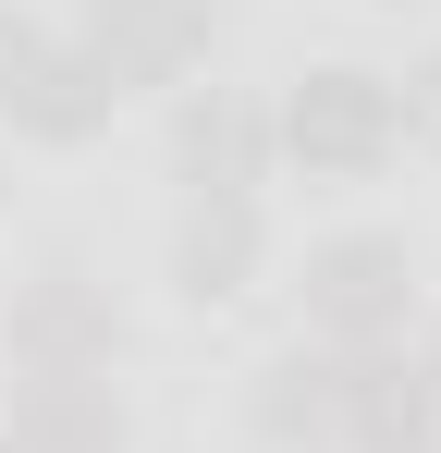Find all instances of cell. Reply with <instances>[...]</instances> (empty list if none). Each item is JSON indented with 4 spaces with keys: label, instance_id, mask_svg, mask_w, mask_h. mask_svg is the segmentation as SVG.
Masks as SVG:
<instances>
[{
    "label": "cell",
    "instance_id": "obj_1",
    "mask_svg": "<svg viewBox=\"0 0 441 453\" xmlns=\"http://www.w3.org/2000/svg\"><path fill=\"white\" fill-rule=\"evenodd\" d=\"M392 148H405V111H392V74H368V62H319L270 111V159H294L306 184H368Z\"/></svg>",
    "mask_w": 441,
    "mask_h": 453
},
{
    "label": "cell",
    "instance_id": "obj_2",
    "mask_svg": "<svg viewBox=\"0 0 441 453\" xmlns=\"http://www.w3.org/2000/svg\"><path fill=\"white\" fill-rule=\"evenodd\" d=\"M306 343H405V319H417V257L392 245V233H331V245H306Z\"/></svg>",
    "mask_w": 441,
    "mask_h": 453
},
{
    "label": "cell",
    "instance_id": "obj_3",
    "mask_svg": "<svg viewBox=\"0 0 441 453\" xmlns=\"http://www.w3.org/2000/svg\"><path fill=\"white\" fill-rule=\"evenodd\" d=\"M209 25H220V0H86V62L123 86H184L197 74V50H209Z\"/></svg>",
    "mask_w": 441,
    "mask_h": 453
},
{
    "label": "cell",
    "instance_id": "obj_4",
    "mask_svg": "<svg viewBox=\"0 0 441 453\" xmlns=\"http://www.w3.org/2000/svg\"><path fill=\"white\" fill-rule=\"evenodd\" d=\"M172 172H184V196H258V184H270V111L233 98V86H184Z\"/></svg>",
    "mask_w": 441,
    "mask_h": 453
},
{
    "label": "cell",
    "instance_id": "obj_5",
    "mask_svg": "<svg viewBox=\"0 0 441 453\" xmlns=\"http://www.w3.org/2000/svg\"><path fill=\"white\" fill-rule=\"evenodd\" d=\"M0 453H123L111 368H25L12 380V417H0Z\"/></svg>",
    "mask_w": 441,
    "mask_h": 453
},
{
    "label": "cell",
    "instance_id": "obj_6",
    "mask_svg": "<svg viewBox=\"0 0 441 453\" xmlns=\"http://www.w3.org/2000/svg\"><path fill=\"white\" fill-rule=\"evenodd\" d=\"M12 356H25V368H111V356H123V319H111V295H98L74 257H50V270L12 295Z\"/></svg>",
    "mask_w": 441,
    "mask_h": 453
},
{
    "label": "cell",
    "instance_id": "obj_7",
    "mask_svg": "<svg viewBox=\"0 0 441 453\" xmlns=\"http://www.w3.org/2000/svg\"><path fill=\"white\" fill-rule=\"evenodd\" d=\"M344 380H356L344 343H282V356L258 368V392H245L258 441H282V453H344Z\"/></svg>",
    "mask_w": 441,
    "mask_h": 453
},
{
    "label": "cell",
    "instance_id": "obj_8",
    "mask_svg": "<svg viewBox=\"0 0 441 453\" xmlns=\"http://www.w3.org/2000/svg\"><path fill=\"white\" fill-rule=\"evenodd\" d=\"M441 441V380L405 343H368L344 380V453H429Z\"/></svg>",
    "mask_w": 441,
    "mask_h": 453
},
{
    "label": "cell",
    "instance_id": "obj_9",
    "mask_svg": "<svg viewBox=\"0 0 441 453\" xmlns=\"http://www.w3.org/2000/svg\"><path fill=\"white\" fill-rule=\"evenodd\" d=\"M258 245H270L258 196H184V221H172V282H184V306L245 295V282H258Z\"/></svg>",
    "mask_w": 441,
    "mask_h": 453
},
{
    "label": "cell",
    "instance_id": "obj_10",
    "mask_svg": "<svg viewBox=\"0 0 441 453\" xmlns=\"http://www.w3.org/2000/svg\"><path fill=\"white\" fill-rule=\"evenodd\" d=\"M111 111H123V86L98 74L74 37H50V50H37V74H25V98H12V135H37V148H86Z\"/></svg>",
    "mask_w": 441,
    "mask_h": 453
},
{
    "label": "cell",
    "instance_id": "obj_11",
    "mask_svg": "<svg viewBox=\"0 0 441 453\" xmlns=\"http://www.w3.org/2000/svg\"><path fill=\"white\" fill-rule=\"evenodd\" d=\"M392 111H405V148H429V159H441V62H417V74L392 86Z\"/></svg>",
    "mask_w": 441,
    "mask_h": 453
},
{
    "label": "cell",
    "instance_id": "obj_12",
    "mask_svg": "<svg viewBox=\"0 0 441 453\" xmlns=\"http://www.w3.org/2000/svg\"><path fill=\"white\" fill-rule=\"evenodd\" d=\"M37 50H50V25L0 12V123H12V98H25V74H37Z\"/></svg>",
    "mask_w": 441,
    "mask_h": 453
},
{
    "label": "cell",
    "instance_id": "obj_13",
    "mask_svg": "<svg viewBox=\"0 0 441 453\" xmlns=\"http://www.w3.org/2000/svg\"><path fill=\"white\" fill-rule=\"evenodd\" d=\"M429 380H441V343H429Z\"/></svg>",
    "mask_w": 441,
    "mask_h": 453
},
{
    "label": "cell",
    "instance_id": "obj_14",
    "mask_svg": "<svg viewBox=\"0 0 441 453\" xmlns=\"http://www.w3.org/2000/svg\"><path fill=\"white\" fill-rule=\"evenodd\" d=\"M429 453H441V441H429Z\"/></svg>",
    "mask_w": 441,
    "mask_h": 453
}]
</instances>
